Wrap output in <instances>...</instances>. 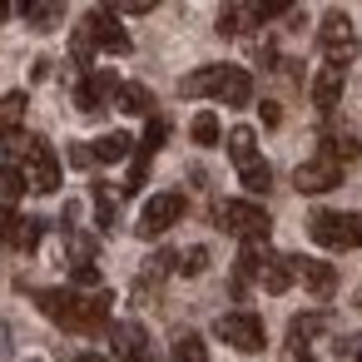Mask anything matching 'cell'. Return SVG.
Listing matches in <instances>:
<instances>
[{"label":"cell","instance_id":"14","mask_svg":"<svg viewBox=\"0 0 362 362\" xmlns=\"http://www.w3.org/2000/svg\"><path fill=\"white\" fill-rule=\"evenodd\" d=\"M342 85H347V65H322L313 75V105L317 110H332L342 100Z\"/></svg>","mask_w":362,"mask_h":362},{"label":"cell","instance_id":"11","mask_svg":"<svg viewBox=\"0 0 362 362\" xmlns=\"http://www.w3.org/2000/svg\"><path fill=\"white\" fill-rule=\"evenodd\" d=\"M179 218H184V194L164 189V194H154V199L144 204V214H139V238H159V233H169Z\"/></svg>","mask_w":362,"mask_h":362},{"label":"cell","instance_id":"2","mask_svg":"<svg viewBox=\"0 0 362 362\" xmlns=\"http://www.w3.org/2000/svg\"><path fill=\"white\" fill-rule=\"evenodd\" d=\"M179 90L184 95H194V100H223V105H248L253 100V75L248 70H238V65H204V70H194V75H184L179 80Z\"/></svg>","mask_w":362,"mask_h":362},{"label":"cell","instance_id":"12","mask_svg":"<svg viewBox=\"0 0 362 362\" xmlns=\"http://www.w3.org/2000/svg\"><path fill=\"white\" fill-rule=\"evenodd\" d=\"M110 357L115 362H154V342L144 322H115L110 327Z\"/></svg>","mask_w":362,"mask_h":362},{"label":"cell","instance_id":"19","mask_svg":"<svg viewBox=\"0 0 362 362\" xmlns=\"http://www.w3.org/2000/svg\"><path fill=\"white\" fill-rule=\"evenodd\" d=\"M119 110L124 115H154V95L144 85H119Z\"/></svg>","mask_w":362,"mask_h":362},{"label":"cell","instance_id":"21","mask_svg":"<svg viewBox=\"0 0 362 362\" xmlns=\"http://www.w3.org/2000/svg\"><path fill=\"white\" fill-rule=\"evenodd\" d=\"M30 184H25V174L21 169H11V164H0V204H11V199H21Z\"/></svg>","mask_w":362,"mask_h":362},{"label":"cell","instance_id":"40","mask_svg":"<svg viewBox=\"0 0 362 362\" xmlns=\"http://www.w3.org/2000/svg\"><path fill=\"white\" fill-rule=\"evenodd\" d=\"M352 357H357V362H362V337H352Z\"/></svg>","mask_w":362,"mask_h":362},{"label":"cell","instance_id":"39","mask_svg":"<svg viewBox=\"0 0 362 362\" xmlns=\"http://www.w3.org/2000/svg\"><path fill=\"white\" fill-rule=\"evenodd\" d=\"M6 16H11V0H0V25H6Z\"/></svg>","mask_w":362,"mask_h":362},{"label":"cell","instance_id":"22","mask_svg":"<svg viewBox=\"0 0 362 362\" xmlns=\"http://www.w3.org/2000/svg\"><path fill=\"white\" fill-rule=\"evenodd\" d=\"M169 362H204V342H199L194 332H184V337L174 342V352H169Z\"/></svg>","mask_w":362,"mask_h":362},{"label":"cell","instance_id":"1","mask_svg":"<svg viewBox=\"0 0 362 362\" xmlns=\"http://www.w3.org/2000/svg\"><path fill=\"white\" fill-rule=\"evenodd\" d=\"M35 308L65 332H100L110 322V293H75V288H40Z\"/></svg>","mask_w":362,"mask_h":362},{"label":"cell","instance_id":"34","mask_svg":"<svg viewBox=\"0 0 362 362\" xmlns=\"http://www.w3.org/2000/svg\"><path fill=\"white\" fill-rule=\"evenodd\" d=\"M40 6H45V0H16V11H21L25 21H35V11H40Z\"/></svg>","mask_w":362,"mask_h":362},{"label":"cell","instance_id":"20","mask_svg":"<svg viewBox=\"0 0 362 362\" xmlns=\"http://www.w3.org/2000/svg\"><path fill=\"white\" fill-rule=\"evenodd\" d=\"M164 139H169V124H164L159 115H149V129H144V139H139V154L154 159V154L164 149Z\"/></svg>","mask_w":362,"mask_h":362},{"label":"cell","instance_id":"32","mask_svg":"<svg viewBox=\"0 0 362 362\" xmlns=\"http://www.w3.org/2000/svg\"><path fill=\"white\" fill-rule=\"evenodd\" d=\"M75 283H80V288H95V293H100V268H95V263H80V268H75Z\"/></svg>","mask_w":362,"mask_h":362},{"label":"cell","instance_id":"35","mask_svg":"<svg viewBox=\"0 0 362 362\" xmlns=\"http://www.w3.org/2000/svg\"><path fill=\"white\" fill-rule=\"evenodd\" d=\"M65 362H115V357H100V352H70Z\"/></svg>","mask_w":362,"mask_h":362},{"label":"cell","instance_id":"26","mask_svg":"<svg viewBox=\"0 0 362 362\" xmlns=\"http://www.w3.org/2000/svg\"><path fill=\"white\" fill-rule=\"evenodd\" d=\"M189 134H194V144H218V119L214 115H199Z\"/></svg>","mask_w":362,"mask_h":362},{"label":"cell","instance_id":"30","mask_svg":"<svg viewBox=\"0 0 362 362\" xmlns=\"http://www.w3.org/2000/svg\"><path fill=\"white\" fill-rule=\"evenodd\" d=\"M95 218H100V228L115 223V199H110V189H95Z\"/></svg>","mask_w":362,"mask_h":362},{"label":"cell","instance_id":"24","mask_svg":"<svg viewBox=\"0 0 362 362\" xmlns=\"http://www.w3.org/2000/svg\"><path fill=\"white\" fill-rule=\"evenodd\" d=\"M60 21H65V6H60V0H45V6L35 11V21H30V25H35V30H55Z\"/></svg>","mask_w":362,"mask_h":362},{"label":"cell","instance_id":"37","mask_svg":"<svg viewBox=\"0 0 362 362\" xmlns=\"http://www.w3.org/2000/svg\"><path fill=\"white\" fill-rule=\"evenodd\" d=\"M278 119H283V110H278V105L268 100V105H263V124H278Z\"/></svg>","mask_w":362,"mask_h":362},{"label":"cell","instance_id":"13","mask_svg":"<svg viewBox=\"0 0 362 362\" xmlns=\"http://www.w3.org/2000/svg\"><path fill=\"white\" fill-rule=\"evenodd\" d=\"M110 100H119V80H115L110 70H85V80L75 85V105H80L85 115H100Z\"/></svg>","mask_w":362,"mask_h":362},{"label":"cell","instance_id":"31","mask_svg":"<svg viewBox=\"0 0 362 362\" xmlns=\"http://www.w3.org/2000/svg\"><path fill=\"white\" fill-rule=\"evenodd\" d=\"M298 0H258V21H278L283 11H293Z\"/></svg>","mask_w":362,"mask_h":362},{"label":"cell","instance_id":"23","mask_svg":"<svg viewBox=\"0 0 362 362\" xmlns=\"http://www.w3.org/2000/svg\"><path fill=\"white\" fill-rule=\"evenodd\" d=\"M40 233H45V223L40 218H21V228H16V248H40Z\"/></svg>","mask_w":362,"mask_h":362},{"label":"cell","instance_id":"25","mask_svg":"<svg viewBox=\"0 0 362 362\" xmlns=\"http://www.w3.org/2000/svg\"><path fill=\"white\" fill-rule=\"evenodd\" d=\"M174 268H179V273H189V278H194V273H204V268H209V248H189V253H179V258H174Z\"/></svg>","mask_w":362,"mask_h":362},{"label":"cell","instance_id":"8","mask_svg":"<svg viewBox=\"0 0 362 362\" xmlns=\"http://www.w3.org/2000/svg\"><path fill=\"white\" fill-rule=\"evenodd\" d=\"M317 45H322L327 65H347V60L357 55V30H352V21H347L342 11H327L322 25H317Z\"/></svg>","mask_w":362,"mask_h":362},{"label":"cell","instance_id":"16","mask_svg":"<svg viewBox=\"0 0 362 362\" xmlns=\"http://www.w3.org/2000/svg\"><path fill=\"white\" fill-rule=\"evenodd\" d=\"M253 25H263L258 21V0H228L223 16H218V35H243Z\"/></svg>","mask_w":362,"mask_h":362},{"label":"cell","instance_id":"5","mask_svg":"<svg viewBox=\"0 0 362 362\" xmlns=\"http://www.w3.org/2000/svg\"><path fill=\"white\" fill-rule=\"evenodd\" d=\"M313 243L322 248H362V214H337V209H317L308 218Z\"/></svg>","mask_w":362,"mask_h":362},{"label":"cell","instance_id":"9","mask_svg":"<svg viewBox=\"0 0 362 362\" xmlns=\"http://www.w3.org/2000/svg\"><path fill=\"white\" fill-rule=\"evenodd\" d=\"M337 184H342V154H332V149L313 154V159L298 164V174H293V189H298V194H327V189H337Z\"/></svg>","mask_w":362,"mask_h":362},{"label":"cell","instance_id":"10","mask_svg":"<svg viewBox=\"0 0 362 362\" xmlns=\"http://www.w3.org/2000/svg\"><path fill=\"white\" fill-rule=\"evenodd\" d=\"M214 332H218L233 352H263V342H268L258 313H223V317L214 322Z\"/></svg>","mask_w":362,"mask_h":362},{"label":"cell","instance_id":"29","mask_svg":"<svg viewBox=\"0 0 362 362\" xmlns=\"http://www.w3.org/2000/svg\"><path fill=\"white\" fill-rule=\"evenodd\" d=\"M16 228H21V214L11 204H0V243H16Z\"/></svg>","mask_w":362,"mask_h":362},{"label":"cell","instance_id":"38","mask_svg":"<svg viewBox=\"0 0 362 362\" xmlns=\"http://www.w3.org/2000/svg\"><path fill=\"white\" fill-rule=\"evenodd\" d=\"M0 362H11V327H0Z\"/></svg>","mask_w":362,"mask_h":362},{"label":"cell","instance_id":"6","mask_svg":"<svg viewBox=\"0 0 362 362\" xmlns=\"http://www.w3.org/2000/svg\"><path fill=\"white\" fill-rule=\"evenodd\" d=\"M218 223H223L233 238H243V243H263L268 228H273L268 209L253 204V199H228V204H218Z\"/></svg>","mask_w":362,"mask_h":362},{"label":"cell","instance_id":"17","mask_svg":"<svg viewBox=\"0 0 362 362\" xmlns=\"http://www.w3.org/2000/svg\"><path fill=\"white\" fill-rule=\"evenodd\" d=\"M293 258H278V253H263V263H258V283L268 288V293H288L293 288Z\"/></svg>","mask_w":362,"mask_h":362},{"label":"cell","instance_id":"36","mask_svg":"<svg viewBox=\"0 0 362 362\" xmlns=\"http://www.w3.org/2000/svg\"><path fill=\"white\" fill-rule=\"evenodd\" d=\"M288 362H313V357H308V347H303V342H288Z\"/></svg>","mask_w":362,"mask_h":362},{"label":"cell","instance_id":"27","mask_svg":"<svg viewBox=\"0 0 362 362\" xmlns=\"http://www.w3.org/2000/svg\"><path fill=\"white\" fill-rule=\"evenodd\" d=\"M70 258H75V268L80 263H95V238L90 233H70Z\"/></svg>","mask_w":362,"mask_h":362},{"label":"cell","instance_id":"15","mask_svg":"<svg viewBox=\"0 0 362 362\" xmlns=\"http://www.w3.org/2000/svg\"><path fill=\"white\" fill-rule=\"evenodd\" d=\"M293 273H298V278H303V288H308V293H317V298H327V293L337 288L332 263H317V258H293Z\"/></svg>","mask_w":362,"mask_h":362},{"label":"cell","instance_id":"18","mask_svg":"<svg viewBox=\"0 0 362 362\" xmlns=\"http://www.w3.org/2000/svg\"><path fill=\"white\" fill-rule=\"evenodd\" d=\"M90 149H95V164H119V159L134 154V139H129L124 129H115V134H100Z\"/></svg>","mask_w":362,"mask_h":362},{"label":"cell","instance_id":"7","mask_svg":"<svg viewBox=\"0 0 362 362\" xmlns=\"http://www.w3.org/2000/svg\"><path fill=\"white\" fill-rule=\"evenodd\" d=\"M21 164H25V184H30L35 194H55V189H60V159H55V149H50L40 134H25Z\"/></svg>","mask_w":362,"mask_h":362},{"label":"cell","instance_id":"33","mask_svg":"<svg viewBox=\"0 0 362 362\" xmlns=\"http://www.w3.org/2000/svg\"><path fill=\"white\" fill-rule=\"evenodd\" d=\"M70 164H75V169H90V164H95V149H90V144H70Z\"/></svg>","mask_w":362,"mask_h":362},{"label":"cell","instance_id":"4","mask_svg":"<svg viewBox=\"0 0 362 362\" xmlns=\"http://www.w3.org/2000/svg\"><path fill=\"white\" fill-rule=\"evenodd\" d=\"M228 154H233V169H238V179H243V189H248V194H268V189H273V169L263 164L253 129H243V124H238V129L228 134Z\"/></svg>","mask_w":362,"mask_h":362},{"label":"cell","instance_id":"3","mask_svg":"<svg viewBox=\"0 0 362 362\" xmlns=\"http://www.w3.org/2000/svg\"><path fill=\"white\" fill-rule=\"evenodd\" d=\"M129 45H134V40H129V30L119 25V16L100 6V11H90V16H85V21L75 25V45H70V50H75V60L85 65V60H90L95 50H110V55H129Z\"/></svg>","mask_w":362,"mask_h":362},{"label":"cell","instance_id":"28","mask_svg":"<svg viewBox=\"0 0 362 362\" xmlns=\"http://www.w3.org/2000/svg\"><path fill=\"white\" fill-rule=\"evenodd\" d=\"M154 6H159V0H105V11H115V16H144Z\"/></svg>","mask_w":362,"mask_h":362}]
</instances>
